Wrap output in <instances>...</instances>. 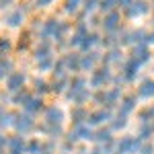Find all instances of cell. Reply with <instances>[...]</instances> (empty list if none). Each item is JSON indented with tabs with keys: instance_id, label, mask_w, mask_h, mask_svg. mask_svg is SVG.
Wrapping results in <instances>:
<instances>
[{
	"instance_id": "obj_25",
	"label": "cell",
	"mask_w": 154,
	"mask_h": 154,
	"mask_svg": "<svg viewBox=\"0 0 154 154\" xmlns=\"http://www.w3.org/2000/svg\"><path fill=\"white\" fill-rule=\"evenodd\" d=\"M125 125H128V113L119 111L117 115L111 117V131L113 130H121V128H125Z\"/></svg>"
},
{
	"instance_id": "obj_8",
	"label": "cell",
	"mask_w": 154,
	"mask_h": 154,
	"mask_svg": "<svg viewBox=\"0 0 154 154\" xmlns=\"http://www.w3.org/2000/svg\"><path fill=\"white\" fill-rule=\"evenodd\" d=\"M111 113H109V109L105 107H101V109H95V111H91L88 113V119H86V123H91V125H103L107 121H111Z\"/></svg>"
},
{
	"instance_id": "obj_22",
	"label": "cell",
	"mask_w": 154,
	"mask_h": 154,
	"mask_svg": "<svg viewBox=\"0 0 154 154\" xmlns=\"http://www.w3.org/2000/svg\"><path fill=\"white\" fill-rule=\"evenodd\" d=\"M136 105H138V95H125L121 99V109L119 111H123V113L130 115L131 111L136 109Z\"/></svg>"
},
{
	"instance_id": "obj_39",
	"label": "cell",
	"mask_w": 154,
	"mask_h": 154,
	"mask_svg": "<svg viewBox=\"0 0 154 154\" xmlns=\"http://www.w3.org/2000/svg\"><path fill=\"white\" fill-rule=\"evenodd\" d=\"M6 146H8V138L0 134V152H4V150H6Z\"/></svg>"
},
{
	"instance_id": "obj_28",
	"label": "cell",
	"mask_w": 154,
	"mask_h": 154,
	"mask_svg": "<svg viewBox=\"0 0 154 154\" xmlns=\"http://www.w3.org/2000/svg\"><path fill=\"white\" fill-rule=\"evenodd\" d=\"M45 152V144L39 140H31L27 144V154H43Z\"/></svg>"
},
{
	"instance_id": "obj_2",
	"label": "cell",
	"mask_w": 154,
	"mask_h": 154,
	"mask_svg": "<svg viewBox=\"0 0 154 154\" xmlns=\"http://www.w3.org/2000/svg\"><path fill=\"white\" fill-rule=\"evenodd\" d=\"M68 33V23L58 21V19H48L41 25V37L43 39H54V41H62Z\"/></svg>"
},
{
	"instance_id": "obj_33",
	"label": "cell",
	"mask_w": 154,
	"mask_h": 154,
	"mask_svg": "<svg viewBox=\"0 0 154 154\" xmlns=\"http://www.w3.org/2000/svg\"><path fill=\"white\" fill-rule=\"evenodd\" d=\"M138 117H140V121H154V105L142 109V111L138 113Z\"/></svg>"
},
{
	"instance_id": "obj_23",
	"label": "cell",
	"mask_w": 154,
	"mask_h": 154,
	"mask_svg": "<svg viewBox=\"0 0 154 154\" xmlns=\"http://www.w3.org/2000/svg\"><path fill=\"white\" fill-rule=\"evenodd\" d=\"M95 142H99V146H113L111 128H109V130H99V131H95Z\"/></svg>"
},
{
	"instance_id": "obj_41",
	"label": "cell",
	"mask_w": 154,
	"mask_h": 154,
	"mask_svg": "<svg viewBox=\"0 0 154 154\" xmlns=\"http://www.w3.org/2000/svg\"><path fill=\"white\" fill-rule=\"evenodd\" d=\"M131 2H134V0H117V4L121 6V8H128V6L131 4Z\"/></svg>"
},
{
	"instance_id": "obj_13",
	"label": "cell",
	"mask_w": 154,
	"mask_h": 154,
	"mask_svg": "<svg viewBox=\"0 0 154 154\" xmlns=\"http://www.w3.org/2000/svg\"><path fill=\"white\" fill-rule=\"evenodd\" d=\"M4 23L12 27V29H17V27H21L25 23V12L23 8H14V11H8L6 12V17H4Z\"/></svg>"
},
{
	"instance_id": "obj_1",
	"label": "cell",
	"mask_w": 154,
	"mask_h": 154,
	"mask_svg": "<svg viewBox=\"0 0 154 154\" xmlns=\"http://www.w3.org/2000/svg\"><path fill=\"white\" fill-rule=\"evenodd\" d=\"M88 82L80 78V76H74L72 80H68V99H70L74 105H84L88 101Z\"/></svg>"
},
{
	"instance_id": "obj_15",
	"label": "cell",
	"mask_w": 154,
	"mask_h": 154,
	"mask_svg": "<svg viewBox=\"0 0 154 154\" xmlns=\"http://www.w3.org/2000/svg\"><path fill=\"white\" fill-rule=\"evenodd\" d=\"M6 148H8V154H27V142L21 138V134L8 138V146Z\"/></svg>"
},
{
	"instance_id": "obj_31",
	"label": "cell",
	"mask_w": 154,
	"mask_h": 154,
	"mask_svg": "<svg viewBox=\"0 0 154 154\" xmlns=\"http://www.w3.org/2000/svg\"><path fill=\"white\" fill-rule=\"evenodd\" d=\"M119 60H121V49L119 48H111L109 51H107V56H105L107 64H115V62H119Z\"/></svg>"
},
{
	"instance_id": "obj_36",
	"label": "cell",
	"mask_w": 154,
	"mask_h": 154,
	"mask_svg": "<svg viewBox=\"0 0 154 154\" xmlns=\"http://www.w3.org/2000/svg\"><path fill=\"white\" fill-rule=\"evenodd\" d=\"M115 4H117V0H101V2H99V6H101L105 12H111Z\"/></svg>"
},
{
	"instance_id": "obj_19",
	"label": "cell",
	"mask_w": 154,
	"mask_h": 154,
	"mask_svg": "<svg viewBox=\"0 0 154 154\" xmlns=\"http://www.w3.org/2000/svg\"><path fill=\"white\" fill-rule=\"evenodd\" d=\"M23 109H25V113H29V115H35V113H39V111H45L43 99H41V97H31Z\"/></svg>"
},
{
	"instance_id": "obj_30",
	"label": "cell",
	"mask_w": 154,
	"mask_h": 154,
	"mask_svg": "<svg viewBox=\"0 0 154 154\" xmlns=\"http://www.w3.org/2000/svg\"><path fill=\"white\" fill-rule=\"evenodd\" d=\"M97 43H99V35H97V33H91V31H88V35H86V37L82 39L80 48H82V49H91L93 45H97Z\"/></svg>"
},
{
	"instance_id": "obj_32",
	"label": "cell",
	"mask_w": 154,
	"mask_h": 154,
	"mask_svg": "<svg viewBox=\"0 0 154 154\" xmlns=\"http://www.w3.org/2000/svg\"><path fill=\"white\" fill-rule=\"evenodd\" d=\"M33 88H35V93L43 95V93L49 91V82H45L43 78H35V80H33Z\"/></svg>"
},
{
	"instance_id": "obj_44",
	"label": "cell",
	"mask_w": 154,
	"mask_h": 154,
	"mask_svg": "<svg viewBox=\"0 0 154 154\" xmlns=\"http://www.w3.org/2000/svg\"><path fill=\"white\" fill-rule=\"evenodd\" d=\"M76 154H88V152H76Z\"/></svg>"
},
{
	"instance_id": "obj_27",
	"label": "cell",
	"mask_w": 154,
	"mask_h": 154,
	"mask_svg": "<svg viewBox=\"0 0 154 154\" xmlns=\"http://www.w3.org/2000/svg\"><path fill=\"white\" fill-rule=\"evenodd\" d=\"M68 88V78L64 76V78H54V82L49 84V91L51 93H64Z\"/></svg>"
},
{
	"instance_id": "obj_7",
	"label": "cell",
	"mask_w": 154,
	"mask_h": 154,
	"mask_svg": "<svg viewBox=\"0 0 154 154\" xmlns=\"http://www.w3.org/2000/svg\"><path fill=\"white\" fill-rule=\"evenodd\" d=\"M64 119H66V115H64V111L60 107H56V105L45 107V111H43V123H48V125H62Z\"/></svg>"
},
{
	"instance_id": "obj_45",
	"label": "cell",
	"mask_w": 154,
	"mask_h": 154,
	"mask_svg": "<svg viewBox=\"0 0 154 154\" xmlns=\"http://www.w3.org/2000/svg\"><path fill=\"white\" fill-rule=\"evenodd\" d=\"M43 154H51V152H43Z\"/></svg>"
},
{
	"instance_id": "obj_34",
	"label": "cell",
	"mask_w": 154,
	"mask_h": 154,
	"mask_svg": "<svg viewBox=\"0 0 154 154\" xmlns=\"http://www.w3.org/2000/svg\"><path fill=\"white\" fill-rule=\"evenodd\" d=\"M11 49H12L11 39H6V37H0V58H4V56H6Z\"/></svg>"
},
{
	"instance_id": "obj_4",
	"label": "cell",
	"mask_w": 154,
	"mask_h": 154,
	"mask_svg": "<svg viewBox=\"0 0 154 154\" xmlns=\"http://www.w3.org/2000/svg\"><path fill=\"white\" fill-rule=\"evenodd\" d=\"M119 99H121V91H119V88H101L95 95V101L99 105H103L105 109L111 107V105H115Z\"/></svg>"
},
{
	"instance_id": "obj_12",
	"label": "cell",
	"mask_w": 154,
	"mask_h": 154,
	"mask_svg": "<svg viewBox=\"0 0 154 154\" xmlns=\"http://www.w3.org/2000/svg\"><path fill=\"white\" fill-rule=\"evenodd\" d=\"M119 23H121L119 12H115V11L105 12V17H103V29H105V31H109V33L117 31V29H119Z\"/></svg>"
},
{
	"instance_id": "obj_3",
	"label": "cell",
	"mask_w": 154,
	"mask_h": 154,
	"mask_svg": "<svg viewBox=\"0 0 154 154\" xmlns=\"http://www.w3.org/2000/svg\"><path fill=\"white\" fill-rule=\"evenodd\" d=\"M140 146H142L140 138H136V136H123L115 144V150H117V154H138Z\"/></svg>"
},
{
	"instance_id": "obj_29",
	"label": "cell",
	"mask_w": 154,
	"mask_h": 154,
	"mask_svg": "<svg viewBox=\"0 0 154 154\" xmlns=\"http://www.w3.org/2000/svg\"><path fill=\"white\" fill-rule=\"evenodd\" d=\"M11 74H12V62L6 58H0V80L8 78Z\"/></svg>"
},
{
	"instance_id": "obj_43",
	"label": "cell",
	"mask_w": 154,
	"mask_h": 154,
	"mask_svg": "<svg viewBox=\"0 0 154 154\" xmlns=\"http://www.w3.org/2000/svg\"><path fill=\"white\" fill-rule=\"evenodd\" d=\"M2 115H4V109H2V107H0V119H2Z\"/></svg>"
},
{
	"instance_id": "obj_11",
	"label": "cell",
	"mask_w": 154,
	"mask_h": 154,
	"mask_svg": "<svg viewBox=\"0 0 154 154\" xmlns=\"http://www.w3.org/2000/svg\"><path fill=\"white\" fill-rule=\"evenodd\" d=\"M131 60H136L140 66L142 64H146V62H150V58H152V54H150V48L146 45V43H140V45H134L131 48Z\"/></svg>"
},
{
	"instance_id": "obj_35",
	"label": "cell",
	"mask_w": 154,
	"mask_h": 154,
	"mask_svg": "<svg viewBox=\"0 0 154 154\" xmlns=\"http://www.w3.org/2000/svg\"><path fill=\"white\" fill-rule=\"evenodd\" d=\"M31 97H33V95H29L27 91H19V93L14 95V103H17V105H23V107H25V105H27V101H29Z\"/></svg>"
},
{
	"instance_id": "obj_14",
	"label": "cell",
	"mask_w": 154,
	"mask_h": 154,
	"mask_svg": "<svg viewBox=\"0 0 154 154\" xmlns=\"http://www.w3.org/2000/svg\"><path fill=\"white\" fill-rule=\"evenodd\" d=\"M35 62H43V60H54V51H51V45L49 41H39V45L35 48Z\"/></svg>"
},
{
	"instance_id": "obj_9",
	"label": "cell",
	"mask_w": 154,
	"mask_h": 154,
	"mask_svg": "<svg viewBox=\"0 0 154 154\" xmlns=\"http://www.w3.org/2000/svg\"><path fill=\"white\" fill-rule=\"evenodd\" d=\"M25 82H27V76H25L23 72H12L11 76L6 78V91L19 93V91H23Z\"/></svg>"
},
{
	"instance_id": "obj_42",
	"label": "cell",
	"mask_w": 154,
	"mask_h": 154,
	"mask_svg": "<svg viewBox=\"0 0 154 154\" xmlns=\"http://www.w3.org/2000/svg\"><path fill=\"white\" fill-rule=\"evenodd\" d=\"M8 4H12V0H0V8H6Z\"/></svg>"
},
{
	"instance_id": "obj_46",
	"label": "cell",
	"mask_w": 154,
	"mask_h": 154,
	"mask_svg": "<svg viewBox=\"0 0 154 154\" xmlns=\"http://www.w3.org/2000/svg\"><path fill=\"white\" fill-rule=\"evenodd\" d=\"M0 154H2V152H0Z\"/></svg>"
},
{
	"instance_id": "obj_17",
	"label": "cell",
	"mask_w": 154,
	"mask_h": 154,
	"mask_svg": "<svg viewBox=\"0 0 154 154\" xmlns=\"http://www.w3.org/2000/svg\"><path fill=\"white\" fill-rule=\"evenodd\" d=\"M60 62L64 64L66 72H78L80 70V56L78 54H66V56H62Z\"/></svg>"
},
{
	"instance_id": "obj_26",
	"label": "cell",
	"mask_w": 154,
	"mask_h": 154,
	"mask_svg": "<svg viewBox=\"0 0 154 154\" xmlns=\"http://www.w3.org/2000/svg\"><path fill=\"white\" fill-rule=\"evenodd\" d=\"M39 130L43 131V134H48L51 140H56V138H60L62 134H64V130H62V125H48V123H43Z\"/></svg>"
},
{
	"instance_id": "obj_16",
	"label": "cell",
	"mask_w": 154,
	"mask_h": 154,
	"mask_svg": "<svg viewBox=\"0 0 154 154\" xmlns=\"http://www.w3.org/2000/svg\"><path fill=\"white\" fill-rule=\"evenodd\" d=\"M99 60H101V56L97 54V51H88V54H84V56H80V70H95L97 64H99Z\"/></svg>"
},
{
	"instance_id": "obj_37",
	"label": "cell",
	"mask_w": 154,
	"mask_h": 154,
	"mask_svg": "<svg viewBox=\"0 0 154 154\" xmlns=\"http://www.w3.org/2000/svg\"><path fill=\"white\" fill-rule=\"evenodd\" d=\"M138 154H154V146L150 142H142V146H140Z\"/></svg>"
},
{
	"instance_id": "obj_10",
	"label": "cell",
	"mask_w": 154,
	"mask_h": 154,
	"mask_svg": "<svg viewBox=\"0 0 154 154\" xmlns=\"http://www.w3.org/2000/svg\"><path fill=\"white\" fill-rule=\"evenodd\" d=\"M138 72H140V64H138L136 60L130 58L123 64V68H121V78H123L125 82H131V80L138 78Z\"/></svg>"
},
{
	"instance_id": "obj_40",
	"label": "cell",
	"mask_w": 154,
	"mask_h": 154,
	"mask_svg": "<svg viewBox=\"0 0 154 154\" xmlns=\"http://www.w3.org/2000/svg\"><path fill=\"white\" fill-rule=\"evenodd\" d=\"M54 0H35V4L39 6V8H45V6H49Z\"/></svg>"
},
{
	"instance_id": "obj_20",
	"label": "cell",
	"mask_w": 154,
	"mask_h": 154,
	"mask_svg": "<svg viewBox=\"0 0 154 154\" xmlns=\"http://www.w3.org/2000/svg\"><path fill=\"white\" fill-rule=\"evenodd\" d=\"M148 11V4L144 2V0H134L130 6L125 8V12H128V17H131V19H136V17H140V14H144V12Z\"/></svg>"
},
{
	"instance_id": "obj_6",
	"label": "cell",
	"mask_w": 154,
	"mask_h": 154,
	"mask_svg": "<svg viewBox=\"0 0 154 154\" xmlns=\"http://www.w3.org/2000/svg\"><path fill=\"white\" fill-rule=\"evenodd\" d=\"M12 128L19 131V134H29V131H33V130H35L33 115H29V113H14Z\"/></svg>"
},
{
	"instance_id": "obj_24",
	"label": "cell",
	"mask_w": 154,
	"mask_h": 154,
	"mask_svg": "<svg viewBox=\"0 0 154 154\" xmlns=\"http://www.w3.org/2000/svg\"><path fill=\"white\" fill-rule=\"evenodd\" d=\"M152 134H154V123H152V121H140L138 138H140V140H148Z\"/></svg>"
},
{
	"instance_id": "obj_5",
	"label": "cell",
	"mask_w": 154,
	"mask_h": 154,
	"mask_svg": "<svg viewBox=\"0 0 154 154\" xmlns=\"http://www.w3.org/2000/svg\"><path fill=\"white\" fill-rule=\"evenodd\" d=\"M111 78H113V74L109 70V66H103V68H95L93 74H91V86H95V88H105L107 84L111 82Z\"/></svg>"
},
{
	"instance_id": "obj_18",
	"label": "cell",
	"mask_w": 154,
	"mask_h": 154,
	"mask_svg": "<svg viewBox=\"0 0 154 154\" xmlns=\"http://www.w3.org/2000/svg\"><path fill=\"white\" fill-rule=\"evenodd\" d=\"M138 97L142 99H152L154 97V78H144L138 84Z\"/></svg>"
},
{
	"instance_id": "obj_38",
	"label": "cell",
	"mask_w": 154,
	"mask_h": 154,
	"mask_svg": "<svg viewBox=\"0 0 154 154\" xmlns=\"http://www.w3.org/2000/svg\"><path fill=\"white\" fill-rule=\"evenodd\" d=\"M82 4H84V11H86V12H91V11H95L97 0H82Z\"/></svg>"
},
{
	"instance_id": "obj_21",
	"label": "cell",
	"mask_w": 154,
	"mask_h": 154,
	"mask_svg": "<svg viewBox=\"0 0 154 154\" xmlns=\"http://www.w3.org/2000/svg\"><path fill=\"white\" fill-rule=\"evenodd\" d=\"M70 119H72L74 125H80V123H84V121L88 119V111H86L82 105H76L70 113Z\"/></svg>"
}]
</instances>
